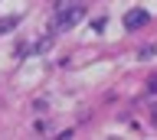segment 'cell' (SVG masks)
<instances>
[{
	"label": "cell",
	"mask_w": 157,
	"mask_h": 140,
	"mask_svg": "<svg viewBox=\"0 0 157 140\" xmlns=\"http://www.w3.org/2000/svg\"><path fill=\"white\" fill-rule=\"evenodd\" d=\"M147 23H151V13H147V10H141V7H134L131 13H124V30H128V33L144 30Z\"/></svg>",
	"instance_id": "obj_2"
},
{
	"label": "cell",
	"mask_w": 157,
	"mask_h": 140,
	"mask_svg": "<svg viewBox=\"0 0 157 140\" xmlns=\"http://www.w3.org/2000/svg\"><path fill=\"white\" fill-rule=\"evenodd\" d=\"M46 108H49L46 98H36V101H33V111H46Z\"/></svg>",
	"instance_id": "obj_5"
},
{
	"label": "cell",
	"mask_w": 157,
	"mask_h": 140,
	"mask_svg": "<svg viewBox=\"0 0 157 140\" xmlns=\"http://www.w3.org/2000/svg\"><path fill=\"white\" fill-rule=\"evenodd\" d=\"M17 23H20V16H3V20H0V33H10Z\"/></svg>",
	"instance_id": "obj_4"
},
{
	"label": "cell",
	"mask_w": 157,
	"mask_h": 140,
	"mask_svg": "<svg viewBox=\"0 0 157 140\" xmlns=\"http://www.w3.org/2000/svg\"><path fill=\"white\" fill-rule=\"evenodd\" d=\"M85 16V7L82 0H75L72 7H62V10H52V20H49V33H62V30H72L78 20Z\"/></svg>",
	"instance_id": "obj_1"
},
{
	"label": "cell",
	"mask_w": 157,
	"mask_h": 140,
	"mask_svg": "<svg viewBox=\"0 0 157 140\" xmlns=\"http://www.w3.org/2000/svg\"><path fill=\"white\" fill-rule=\"evenodd\" d=\"M147 111H151V114H147V117H151V124H154V127H157V104H151V108H147Z\"/></svg>",
	"instance_id": "obj_7"
},
{
	"label": "cell",
	"mask_w": 157,
	"mask_h": 140,
	"mask_svg": "<svg viewBox=\"0 0 157 140\" xmlns=\"http://www.w3.org/2000/svg\"><path fill=\"white\" fill-rule=\"evenodd\" d=\"M147 91H154V95H157V75H151V78H147Z\"/></svg>",
	"instance_id": "obj_6"
},
{
	"label": "cell",
	"mask_w": 157,
	"mask_h": 140,
	"mask_svg": "<svg viewBox=\"0 0 157 140\" xmlns=\"http://www.w3.org/2000/svg\"><path fill=\"white\" fill-rule=\"evenodd\" d=\"M154 56H157V42H147L144 49L137 52V59H141V62H147V59H154Z\"/></svg>",
	"instance_id": "obj_3"
}]
</instances>
